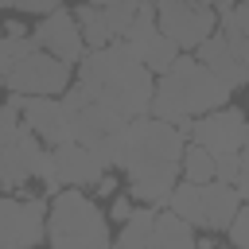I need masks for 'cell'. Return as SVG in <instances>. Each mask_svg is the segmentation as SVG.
<instances>
[{
  "instance_id": "cell-19",
  "label": "cell",
  "mask_w": 249,
  "mask_h": 249,
  "mask_svg": "<svg viewBox=\"0 0 249 249\" xmlns=\"http://www.w3.org/2000/svg\"><path fill=\"white\" fill-rule=\"evenodd\" d=\"M167 206H171L179 218H187L195 230H202V183L179 179V183L171 187V195H167Z\"/></svg>"
},
{
  "instance_id": "cell-14",
  "label": "cell",
  "mask_w": 249,
  "mask_h": 249,
  "mask_svg": "<svg viewBox=\"0 0 249 249\" xmlns=\"http://www.w3.org/2000/svg\"><path fill=\"white\" fill-rule=\"evenodd\" d=\"M195 58H198V62H202L210 74H218V78H222L230 89L249 86V66L237 58V51L230 47V39H226L218 27H214V31H210V35H206L198 47H195Z\"/></svg>"
},
{
  "instance_id": "cell-11",
  "label": "cell",
  "mask_w": 249,
  "mask_h": 249,
  "mask_svg": "<svg viewBox=\"0 0 249 249\" xmlns=\"http://www.w3.org/2000/svg\"><path fill=\"white\" fill-rule=\"evenodd\" d=\"M31 39H35V47L51 51L54 58H62V62H70V66H78V58L86 54L78 19H74V12H70L66 4L54 8V12H47V16H39V27L31 31Z\"/></svg>"
},
{
  "instance_id": "cell-37",
  "label": "cell",
  "mask_w": 249,
  "mask_h": 249,
  "mask_svg": "<svg viewBox=\"0 0 249 249\" xmlns=\"http://www.w3.org/2000/svg\"><path fill=\"white\" fill-rule=\"evenodd\" d=\"M0 39H4V23H0Z\"/></svg>"
},
{
  "instance_id": "cell-33",
  "label": "cell",
  "mask_w": 249,
  "mask_h": 249,
  "mask_svg": "<svg viewBox=\"0 0 249 249\" xmlns=\"http://www.w3.org/2000/svg\"><path fill=\"white\" fill-rule=\"evenodd\" d=\"M198 4H206V8H214V12H218V0H198Z\"/></svg>"
},
{
  "instance_id": "cell-21",
  "label": "cell",
  "mask_w": 249,
  "mask_h": 249,
  "mask_svg": "<svg viewBox=\"0 0 249 249\" xmlns=\"http://www.w3.org/2000/svg\"><path fill=\"white\" fill-rule=\"evenodd\" d=\"M74 19H78V31H82V43L86 47H105L113 35H109V23H105V12L97 4H78L74 8Z\"/></svg>"
},
{
  "instance_id": "cell-27",
  "label": "cell",
  "mask_w": 249,
  "mask_h": 249,
  "mask_svg": "<svg viewBox=\"0 0 249 249\" xmlns=\"http://www.w3.org/2000/svg\"><path fill=\"white\" fill-rule=\"evenodd\" d=\"M241 167V148L237 152H214V179L218 183H233Z\"/></svg>"
},
{
  "instance_id": "cell-22",
  "label": "cell",
  "mask_w": 249,
  "mask_h": 249,
  "mask_svg": "<svg viewBox=\"0 0 249 249\" xmlns=\"http://www.w3.org/2000/svg\"><path fill=\"white\" fill-rule=\"evenodd\" d=\"M136 58H140V62H144L152 74H163V70H167V66L179 58V47H175V43H171L163 31H156V35H152V39H148V43L136 51Z\"/></svg>"
},
{
  "instance_id": "cell-18",
  "label": "cell",
  "mask_w": 249,
  "mask_h": 249,
  "mask_svg": "<svg viewBox=\"0 0 249 249\" xmlns=\"http://www.w3.org/2000/svg\"><path fill=\"white\" fill-rule=\"evenodd\" d=\"M152 222H156V206H148V210L132 206V214L113 233V245H121V249H148L152 245Z\"/></svg>"
},
{
  "instance_id": "cell-29",
  "label": "cell",
  "mask_w": 249,
  "mask_h": 249,
  "mask_svg": "<svg viewBox=\"0 0 249 249\" xmlns=\"http://www.w3.org/2000/svg\"><path fill=\"white\" fill-rule=\"evenodd\" d=\"M132 214V195H113V202H109V222H124Z\"/></svg>"
},
{
  "instance_id": "cell-2",
  "label": "cell",
  "mask_w": 249,
  "mask_h": 249,
  "mask_svg": "<svg viewBox=\"0 0 249 249\" xmlns=\"http://www.w3.org/2000/svg\"><path fill=\"white\" fill-rule=\"evenodd\" d=\"M230 93L233 89L218 74H210L191 51H179V58L160 74L148 113L160 117V121H171L179 132H191V121L198 113H210V109L226 105Z\"/></svg>"
},
{
  "instance_id": "cell-10",
  "label": "cell",
  "mask_w": 249,
  "mask_h": 249,
  "mask_svg": "<svg viewBox=\"0 0 249 249\" xmlns=\"http://www.w3.org/2000/svg\"><path fill=\"white\" fill-rule=\"evenodd\" d=\"M121 171L128 175L132 202L144 206H167V195L179 183V160H140V163H124Z\"/></svg>"
},
{
  "instance_id": "cell-26",
  "label": "cell",
  "mask_w": 249,
  "mask_h": 249,
  "mask_svg": "<svg viewBox=\"0 0 249 249\" xmlns=\"http://www.w3.org/2000/svg\"><path fill=\"white\" fill-rule=\"evenodd\" d=\"M226 237H230L237 249H249V198H241L237 214H233L230 226H226Z\"/></svg>"
},
{
  "instance_id": "cell-4",
  "label": "cell",
  "mask_w": 249,
  "mask_h": 249,
  "mask_svg": "<svg viewBox=\"0 0 249 249\" xmlns=\"http://www.w3.org/2000/svg\"><path fill=\"white\" fill-rule=\"evenodd\" d=\"M47 202L51 195L0 191V249H27L47 241Z\"/></svg>"
},
{
  "instance_id": "cell-9",
  "label": "cell",
  "mask_w": 249,
  "mask_h": 249,
  "mask_svg": "<svg viewBox=\"0 0 249 249\" xmlns=\"http://www.w3.org/2000/svg\"><path fill=\"white\" fill-rule=\"evenodd\" d=\"M245 124H249V113H241L237 105H218L210 113H198L191 121V140L210 148V152H237L245 144Z\"/></svg>"
},
{
  "instance_id": "cell-34",
  "label": "cell",
  "mask_w": 249,
  "mask_h": 249,
  "mask_svg": "<svg viewBox=\"0 0 249 249\" xmlns=\"http://www.w3.org/2000/svg\"><path fill=\"white\" fill-rule=\"evenodd\" d=\"M89 4H97V8H105V4H113V0H89Z\"/></svg>"
},
{
  "instance_id": "cell-15",
  "label": "cell",
  "mask_w": 249,
  "mask_h": 249,
  "mask_svg": "<svg viewBox=\"0 0 249 249\" xmlns=\"http://www.w3.org/2000/svg\"><path fill=\"white\" fill-rule=\"evenodd\" d=\"M128 128L124 117H117L113 109H105L101 101H86L78 113H74V140L86 144V148H97L101 140H109L113 132Z\"/></svg>"
},
{
  "instance_id": "cell-32",
  "label": "cell",
  "mask_w": 249,
  "mask_h": 249,
  "mask_svg": "<svg viewBox=\"0 0 249 249\" xmlns=\"http://www.w3.org/2000/svg\"><path fill=\"white\" fill-rule=\"evenodd\" d=\"M4 35H27V27H23V23H16V19H12V23H4Z\"/></svg>"
},
{
  "instance_id": "cell-24",
  "label": "cell",
  "mask_w": 249,
  "mask_h": 249,
  "mask_svg": "<svg viewBox=\"0 0 249 249\" xmlns=\"http://www.w3.org/2000/svg\"><path fill=\"white\" fill-rule=\"evenodd\" d=\"M31 47H35L31 35H4V39H0V82L12 74V66H16Z\"/></svg>"
},
{
  "instance_id": "cell-28",
  "label": "cell",
  "mask_w": 249,
  "mask_h": 249,
  "mask_svg": "<svg viewBox=\"0 0 249 249\" xmlns=\"http://www.w3.org/2000/svg\"><path fill=\"white\" fill-rule=\"evenodd\" d=\"M12 8L23 16H47V12L62 8V0H12Z\"/></svg>"
},
{
  "instance_id": "cell-6",
  "label": "cell",
  "mask_w": 249,
  "mask_h": 249,
  "mask_svg": "<svg viewBox=\"0 0 249 249\" xmlns=\"http://www.w3.org/2000/svg\"><path fill=\"white\" fill-rule=\"evenodd\" d=\"M187 144V132H179L171 121H160L152 113L128 121L124 128V163H140V160H179ZM121 163V167H124Z\"/></svg>"
},
{
  "instance_id": "cell-1",
  "label": "cell",
  "mask_w": 249,
  "mask_h": 249,
  "mask_svg": "<svg viewBox=\"0 0 249 249\" xmlns=\"http://www.w3.org/2000/svg\"><path fill=\"white\" fill-rule=\"evenodd\" d=\"M74 82L124 121L144 117L156 93L152 70L136 58V51L124 39H109L105 47H86V54L78 58Z\"/></svg>"
},
{
  "instance_id": "cell-35",
  "label": "cell",
  "mask_w": 249,
  "mask_h": 249,
  "mask_svg": "<svg viewBox=\"0 0 249 249\" xmlns=\"http://www.w3.org/2000/svg\"><path fill=\"white\" fill-rule=\"evenodd\" d=\"M241 148H249V124H245V144H241Z\"/></svg>"
},
{
  "instance_id": "cell-13",
  "label": "cell",
  "mask_w": 249,
  "mask_h": 249,
  "mask_svg": "<svg viewBox=\"0 0 249 249\" xmlns=\"http://www.w3.org/2000/svg\"><path fill=\"white\" fill-rule=\"evenodd\" d=\"M51 160H54V171L62 179V187H93L109 167L78 140H66V144H54L51 148Z\"/></svg>"
},
{
  "instance_id": "cell-7",
  "label": "cell",
  "mask_w": 249,
  "mask_h": 249,
  "mask_svg": "<svg viewBox=\"0 0 249 249\" xmlns=\"http://www.w3.org/2000/svg\"><path fill=\"white\" fill-rule=\"evenodd\" d=\"M156 23L179 51H195L218 27V12L198 0H156Z\"/></svg>"
},
{
  "instance_id": "cell-20",
  "label": "cell",
  "mask_w": 249,
  "mask_h": 249,
  "mask_svg": "<svg viewBox=\"0 0 249 249\" xmlns=\"http://www.w3.org/2000/svg\"><path fill=\"white\" fill-rule=\"evenodd\" d=\"M179 179H191V183H210L214 179V152L202 148V144H183V156H179Z\"/></svg>"
},
{
  "instance_id": "cell-8",
  "label": "cell",
  "mask_w": 249,
  "mask_h": 249,
  "mask_svg": "<svg viewBox=\"0 0 249 249\" xmlns=\"http://www.w3.org/2000/svg\"><path fill=\"white\" fill-rule=\"evenodd\" d=\"M19 121L47 144H66L74 140V113L62 105V97H43V93H19Z\"/></svg>"
},
{
  "instance_id": "cell-16",
  "label": "cell",
  "mask_w": 249,
  "mask_h": 249,
  "mask_svg": "<svg viewBox=\"0 0 249 249\" xmlns=\"http://www.w3.org/2000/svg\"><path fill=\"white\" fill-rule=\"evenodd\" d=\"M237 206H241V195H237L233 183H218V179L202 183V230L226 233V226L237 214Z\"/></svg>"
},
{
  "instance_id": "cell-3",
  "label": "cell",
  "mask_w": 249,
  "mask_h": 249,
  "mask_svg": "<svg viewBox=\"0 0 249 249\" xmlns=\"http://www.w3.org/2000/svg\"><path fill=\"white\" fill-rule=\"evenodd\" d=\"M47 241L54 249H105L113 245L109 214L78 187H58L47 202Z\"/></svg>"
},
{
  "instance_id": "cell-23",
  "label": "cell",
  "mask_w": 249,
  "mask_h": 249,
  "mask_svg": "<svg viewBox=\"0 0 249 249\" xmlns=\"http://www.w3.org/2000/svg\"><path fill=\"white\" fill-rule=\"evenodd\" d=\"M156 31H160V23H156V4H140V8H136V16H132V27H128L121 39H124L132 51H140Z\"/></svg>"
},
{
  "instance_id": "cell-36",
  "label": "cell",
  "mask_w": 249,
  "mask_h": 249,
  "mask_svg": "<svg viewBox=\"0 0 249 249\" xmlns=\"http://www.w3.org/2000/svg\"><path fill=\"white\" fill-rule=\"evenodd\" d=\"M136 4H156V0H136Z\"/></svg>"
},
{
  "instance_id": "cell-17",
  "label": "cell",
  "mask_w": 249,
  "mask_h": 249,
  "mask_svg": "<svg viewBox=\"0 0 249 249\" xmlns=\"http://www.w3.org/2000/svg\"><path fill=\"white\" fill-rule=\"evenodd\" d=\"M152 245H156V249H191V245H195V226L167 206V210H160L156 222H152Z\"/></svg>"
},
{
  "instance_id": "cell-30",
  "label": "cell",
  "mask_w": 249,
  "mask_h": 249,
  "mask_svg": "<svg viewBox=\"0 0 249 249\" xmlns=\"http://www.w3.org/2000/svg\"><path fill=\"white\" fill-rule=\"evenodd\" d=\"M233 187H237V195H241V198H249V148H241V167H237Z\"/></svg>"
},
{
  "instance_id": "cell-12",
  "label": "cell",
  "mask_w": 249,
  "mask_h": 249,
  "mask_svg": "<svg viewBox=\"0 0 249 249\" xmlns=\"http://www.w3.org/2000/svg\"><path fill=\"white\" fill-rule=\"evenodd\" d=\"M43 156H47V144L27 124H19V132L12 136V144L0 152V191H19L27 179H35Z\"/></svg>"
},
{
  "instance_id": "cell-25",
  "label": "cell",
  "mask_w": 249,
  "mask_h": 249,
  "mask_svg": "<svg viewBox=\"0 0 249 249\" xmlns=\"http://www.w3.org/2000/svg\"><path fill=\"white\" fill-rule=\"evenodd\" d=\"M136 0H113V4H105L101 12H105V23H109V35L113 39H121L128 27H132V16H136Z\"/></svg>"
},
{
  "instance_id": "cell-5",
  "label": "cell",
  "mask_w": 249,
  "mask_h": 249,
  "mask_svg": "<svg viewBox=\"0 0 249 249\" xmlns=\"http://www.w3.org/2000/svg\"><path fill=\"white\" fill-rule=\"evenodd\" d=\"M70 82H74V66H70V62L54 58V54L43 51V47H31V51L12 66V74H8L0 86L12 89V93H43V97H58Z\"/></svg>"
},
{
  "instance_id": "cell-31",
  "label": "cell",
  "mask_w": 249,
  "mask_h": 249,
  "mask_svg": "<svg viewBox=\"0 0 249 249\" xmlns=\"http://www.w3.org/2000/svg\"><path fill=\"white\" fill-rule=\"evenodd\" d=\"M93 195H97V198H113V195H117V175L105 171V175L93 183Z\"/></svg>"
}]
</instances>
